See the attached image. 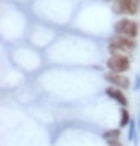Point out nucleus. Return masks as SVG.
Returning a JSON list of instances; mask_svg holds the SVG:
<instances>
[{"label": "nucleus", "mask_w": 140, "mask_h": 146, "mask_svg": "<svg viewBox=\"0 0 140 146\" xmlns=\"http://www.w3.org/2000/svg\"><path fill=\"white\" fill-rule=\"evenodd\" d=\"M107 68L113 72H121L123 74L125 71L130 69V59L125 54H111L110 59H107Z\"/></svg>", "instance_id": "1"}, {"label": "nucleus", "mask_w": 140, "mask_h": 146, "mask_svg": "<svg viewBox=\"0 0 140 146\" xmlns=\"http://www.w3.org/2000/svg\"><path fill=\"white\" fill-rule=\"evenodd\" d=\"M115 32L117 35H123V36H130V38H136L139 33V24L133 20L128 18H122L115 24Z\"/></svg>", "instance_id": "2"}, {"label": "nucleus", "mask_w": 140, "mask_h": 146, "mask_svg": "<svg viewBox=\"0 0 140 146\" xmlns=\"http://www.w3.org/2000/svg\"><path fill=\"white\" fill-rule=\"evenodd\" d=\"M139 2L136 0H116L113 3V11L116 14H137V9H139Z\"/></svg>", "instance_id": "3"}, {"label": "nucleus", "mask_w": 140, "mask_h": 146, "mask_svg": "<svg viewBox=\"0 0 140 146\" xmlns=\"http://www.w3.org/2000/svg\"><path fill=\"white\" fill-rule=\"evenodd\" d=\"M104 78L109 83H111L113 86H116V88H121V89H128L130 88V78L125 77V75L121 74V72L110 71V72H107L104 75Z\"/></svg>", "instance_id": "4"}, {"label": "nucleus", "mask_w": 140, "mask_h": 146, "mask_svg": "<svg viewBox=\"0 0 140 146\" xmlns=\"http://www.w3.org/2000/svg\"><path fill=\"white\" fill-rule=\"evenodd\" d=\"M105 95L109 96V98L115 100L117 104H121L122 107H127L128 106V100H127V96L122 92L121 88H116V86H109V88L105 89Z\"/></svg>", "instance_id": "5"}, {"label": "nucleus", "mask_w": 140, "mask_h": 146, "mask_svg": "<svg viewBox=\"0 0 140 146\" xmlns=\"http://www.w3.org/2000/svg\"><path fill=\"white\" fill-rule=\"evenodd\" d=\"M117 42H121V44L127 48V50H134L136 48V41H134V38H130V36H123V35H119L116 38Z\"/></svg>", "instance_id": "6"}, {"label": "nucleus", "mask_w": 140, "mask_h": 146, "mask_svg": "<svg viewBox=\"0 0 140 146\" xmlns=\"http://www.w3.org/2000/svg\"><path fill=\"white\" fill-rule=\"evenodd\" d=\"M109 51L111 53V54H122V53H125V51H128V50L121 44V42H117V41L115 39V41H111L110 44H109Z\"/></svg>", "instance_id": "7"}, {"label": "nucleus", "mask_w": 140, "mask_h": 146, "mask_svg": "<svg viewBox=\"0 0 140 146\" xmlns=\"http://www.w3.org/2000/svg\"><path fill=\"white\" fill-rule=\"evenodd\" d=\"M130 122H131L130 113H128L127 107H122V109H121V121H119V127H121V128H125V127L130 125Z\"/></svg>", "instance_id": "8"}, {"label": "nucleus", "mask_w": 140, "mask_h": 146, "mask_svg": "<svg viewBox=\"0 0 140 146\" xmlns=\"http://www.w3.org/2000/svg\"><path fill=\"white\" fill-rule=\"evenodd\" d=\"M121 136V129L119 128H113V129H107L103 133V139L104 140H111V139H119Z\"/></svg>", "instance_id": "9"}, {"label": "nucleus", "mask_w": 140, "mask_h": 146, "mask_svg": "<svg viewBox=\"0 0 140 146\" xmlns=\"http://www.w3.org/2000/svg\"><path fill=\"white\" fill-rule=\"evenodd\" d=\"M130 129H128V140H130V142H133V140H137L136 139V134H137V128H136V122L134 121H131L130 122Z\"/></svg>", "instance_id": "10"}, {"label": "nucleus", "mask_w": 140, "mask_h": 146, "mask_svg": "<svg viewBox=\"0 0 140 146\" xmlns=\"http://www.w3.org/2000/svg\"><path fill=\"white\" fill-rule=\"evenodd\" d=\"M107 145L109 146H122V143L119 142L117 139H111V140H107Z\"/></svg>", "instance_id": "11"}, {"label": "nucleus", "mask_w": 140, "mask_h": 146, "mask_svg": "<svg viewBox=\"0 0 140 146\" xmlns=\"http://www.w3.org/2000/svg\"><path fill=\"white\" fill-rule=\"evenodd\" d=\"M134 89L136 90L140 89V75H136V84H134Z\"/></svg>", "instance_id": "12"}, {"label": "nucleus", "mask_w": 140, "mask_h": 146, "mask_svg": "<svg viewBox=\"0 0 140 146\" xmlns=\"http://www.w3.org/2000/svg\"><path fill=\"white\" fill-rule=\"evenodd\" d=\"M137 127H139V131H140V115H139V121H137Z\"/></svg>", "instance_id": "13"}, {"label": "nucleus", "mask_w": 140, "mask_h": 146, "mask_svg": "<svg viewBox=\"0 0 140 146\" xmlns=\"http://www.w3.org/2000/svg\"><path fill=\"white\" fill-rule=\"evenodd\" d=\"M107 2H110V0H107Z\"/></svg>", "instance_id": "14"}]
</instances>
